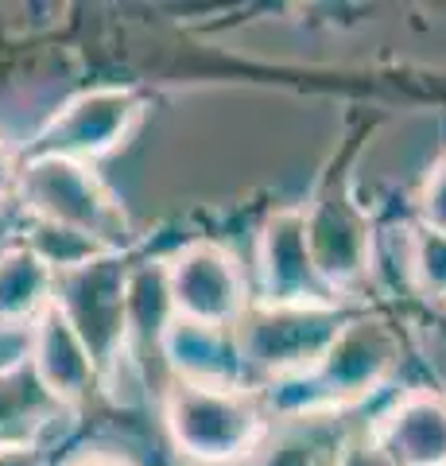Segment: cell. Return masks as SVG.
I'll return each mask as SVG.
<instances>
[{
  "mask_svg": "<svg viewBox=\"0 0 446 466\" xmlns=\"http://www.w3.org/2000/svg\"><path fill=\"white\" fill-rule=\"evenodd\" d=\"M59 412L27 361L0 366V443H24V435Z\"/></svg>",
  "mask_w": 446,
  "mask_h": 466,
  "instance_id": "15",
  "label": "cell"
},
{
  "mask_svg": "<svg viewBox=\"0 0 446 466\" xmlns=\"http://www.w3.org/2000/svg\"><path fill=\"white\" fill-rule=\"evenodd\" d=\"M167 268V296L171 311L183 323L213 327V330H233L241 315L253 308L249 296V276L241 260L218 241H191L164 260Z\"/></svg>",
  "mask_w": 446,
  "mask_h": 466,
  "instance_id": "6",
  "label": "cell"
},
{
  "mask_svg": "<svg viewBox=\"0 0 446 466\" xmlns=\"http://www.w3.org/2000/svg\"><path fill=\"white\" fill-rule=\"evenodd\" d=\"M415 207H420V226L423 229H435L446 238V152L431 164L427 179L420 187V198H415Z\"/></svg>",
  "mask_w": 446,
  "mask_h": 466,
  "instance_id": "17",
  "label": "cell"
},
{
  "mask_svg": "<svg viewBox=\"0 0 446 466\" xmlns=\"http://www.w3.org/2000/svg\"><path fill=\"white\" fill-rule=\"evenodd\" d=\"M408 268H411L415 288H420L427 299L446 303V238H442V233L423 229V226L411 229Z\"/></svg>",
  "mask_w": 446,
  "mask_h": 466,
  "instance_id": "16",
  "label": "cell"
},
{
  "mask_svg": "<svg viewBox=\"0 0 446 466\" xmlns=\"http://www.w3.org/2000/svg\"><path fill=\"white\" fill-rule=\"evenodd\" d=\"M307 218V245L319 280L326 284L330 296L338 291H353L369 276V257H372V238H369V218L357 210L350 198V187L334 171L319 187Z\"/></svg>",
  "mask_w": 446,
  "mask_h": 466,
  "instance_id": "7",
  "label": "cell"
},
{
  "mask_svg": "<svg viewBox=\"0 0 446 466\" xmlns=\"http://www.w3.org/2000/svg\"><path fill=\"white\" fill-rule=\"evenodd\" d=\"M334 466H392V462H388V455L377 447L372 435H362V440H345Z\"/></svg>",
  "mask_w": 446,
  "mask_h": 466,
  "instance_id": "18",
  "label": "cell"
},
{
  "mask_svg": "<svg viewBox=\"0 0 446 466\" xmlns=\"http://www.w3.org/2000/svg\"><path fill=\"white\" fill-rule=\"evenodd\" d=\"M369 435L392 466H446V397L411 389Z\"/></svg>",
  "mask_w": 446,
  "mask_h": 466,
  "instance_id": "11",
  "label": "cell"
},
{
  "mask_svg": "<svg viewBox=\"0 0 446 466\" xmlns=\"http://www.w3.org/2000/svg\"><path fill=\"white\" fill-rule=\"evenodd\" d=\"M160 350H164L167 366L175 370V381L244 389V366H241L233 330H213V327L171 319Z\"/></svg>",
  "mask_w": 446,
  "mask_h": 466,
  "instance_id": "12",
  "label": "cell"
},
{
  "mask_svg": "<svg viewBox=\"0 0 446 466\" xmlns=\"http://www.w3.org/2000/svg\"><path fill=\"white\" fill-rule=\"evenodd\" d=\"M16 187H20V164H16V156L8 152V144L0 140V202H8L16 195Z\"/></svg>",
  "mask_w": 446,
  "mask_h": 466,
  "instance_id": "19",
  "label": "cell"
},
{
  "mask_svg": "<svg viewBox=\"0 0 446 466\" xmlns=\"http://www.w3.org/2000/svg\"><path fill=\"white\" fill-rule=\"evenodd\" d=\"M27 366L39 377V385L47 389V397L70 408L90 397L97 381V366L90 350L78 339V330L70 327V319L59 311V303H51L32 327H27Z\"/></svg>",
  "mask_w": 446,
  "mask_h": 466,
  "instance_id": "10",
  "label": "cell"
},
{
  "mask_svg": "<svg viewBox=\"0 0 446 466\" xmlns=\"http://www.w3.org/2000/svg\"><path fill=\"white\" fill-rule=\"evenodd\" d=\"M261 284L268 308H314L334 303L326 284L314 272L311 245H307V218L303 210H276L261 229Z\"/></svg>",
  "mask_w": 446,
  "mask_h": 466,
  "instance_id": "9",
  "label": "cell"
},
{
  "mask_svg": "<svg viewBox=\"0 0 446 466\" xmlns=\"http://www.w3.org/2000/svg\"><path fill=\"white\" fill-rule=\"evenodd\" d=\"M55 268L27 245L0 253V330H27L55 303Z\"/></svg>",
  "mask_w": 446,
  "mask_h": 466,
  "instance_id": "13",
  "label": "cell"
},
{
  "mask_svg": "<svg viewBox=\"0 0 446 466\" xmlns=\"http://www.w3.org/2000/svg\"><path fill=\"white\" fill-rule=\"evenodd\" d=\"M400 358V342L381 319H350L307 373L272 381L268 404L283 416H330L377 392Z\"/></svg>",
  "mask_w": 446,
  "mask_h": 466,
  "instance_id": "1",
  "label": "cell"
},
{
  "mask_svg": "<svg viewBox=\"0 0 446 466\" xmlns=\"http://www.w3.org/2000/svg\"><path fill=\"white\" fill-rule=\"evenodd\" d=\"M350 323L338 303H314V308H268L253 303L233 327V342L244 373H264L272 381L307 373L319 361L338 330Z\"/></svg>",
  "mask_w": 446,
  "mask_h": 466,
  "instance_id": "4",
  "label": "cell"
},
{
  "mask_svg": "<svg viewBox=\"0 0 446 466\" xmlns=\"http://www.w3.org/2000/svg\"><path fill=\"white\" fill-rule=\"evenodd\" d=\"M55 303L90 350L97 373L113 370L128 342V268L121 253L94 257L90 265L59 272Z\"/></svg>",
  "mask_w": 446,
  "mask_h": 466,
  "instance_id": "5",
  "label": "cell"
},
{
  "mask_svg": "<svg viewBox=\"0 0 446 466\" xmlns=\"http://www.w3.org/2000/svg\"><path fill=\"white\" fill-rule=\"evenodd\" d=\"M345 435L330 416H295L280 435L261 443L256 466H334Z\"/></svg>",
  "mask_w": 446,
  "mask_h": 466,
  "instance_id": "14",
  "label": "cell"
},
{
  "mask_svg": "<svg viewBox=\"0 0 446 466\" xmlns=\"http://www.w3.org/2000/svg\"><path fill=\"white\" fill-rule=\"evenodd\" d=\"M164 424L179 455L203 466H229L261 451L268 440L261 397L229 385L171 381L164 397Z\"/></svg>",
  "mask_w": 446,
  "mask_h": 466,
  "instance_id": "2",
  "label": "cell"
},
{
  "mask_svg": "<svg viewBox=\"0 0 446 466\" xmlns=\"http://www.w3.org/2000/svg\"><path fill=\"white\" fill-rule=\"evenodd\" d=\"M144 106L133 90L121 86H97L70 101L47 121L35 140V156H63L74 164H94L113 156L121 144L136 133Z\"/></svg>",
  "mask_w": 446,
  "mask_h": 466,
  "instance_id": "8",
  "label": "cell"
},
{
  "mask_svg": "<svg viewBox=\"0 0 446 466\" xmlns=\"http://www.w3.org/2000/svg\"><path fill=\"white\" fill-rule=\"evenodd\" d=\"M0 466H39V451L32 443H0Z\"/></svg>",
  "mask_w": 446,
  "mask_h": 466,
  "instance_id": "20",
  "label": "cell"
},
{
  "mask_svg": "<svg viewBox=\"0 0 446 466\" xmlns=\"http://www.w3.org/2000/svg\"><path fill=\"white\" fill-rule=\"evenodd\" d=\"M70 466H136V462L124 455H113V451H85V455H78Z\"/></svg>",
  "mask_w": 446,
  "mask_h": 466,
  "instance_id": "21",
  "label": "cell"
},
{
  "mask_svg": "<svg viewBox=\"0 0 446 466\" xmlns=\"http://www.w3.org/2000/svg\"><path fill=\"white\" fill-rule=\"evenodd\" d=\"M16 198L35 222L82 233L105 253H124L133 245V222L90 164H74L63 156H32L20 167Z\"/></svg>",
  "mask_w": 446,
  "mask_h": 466,
  "instance_id": "3",
  "label": "cell"
}]
</instances>
